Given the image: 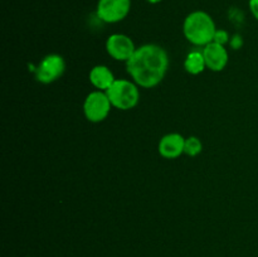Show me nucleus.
I'll return each instance as SVG.
<instances>
[{"label":"nucleus","instance_id":"nucleus-1","mask_svg":"<svg viewBox=\"0 0 258 257\" xmlns=\"http://www.w3.org/2000/svg\"><path fill=\"white\" fill-rule=\"evenodd\" d=\"M169 67L168 53L158 44H144L136 48L126 62L127 73L134 82L144 88L158 86L165 77Z\"/></svg>","mask_w":258,"mask_h":257},{"label":"nucleus","instance_id":"nucleus-2","mask_svg":"<svg viewBox=\"0 0 258 257\" xmlns=\"http://www.w3.org/2000/svg\"><path fill=\"white\" fill-rule=\"evenodd\" d=\"M183 32L188 42L194 45H204L214 40L217 28L213 18L206 12L197 10L185 18Z\"/></svg>","mask_w":258,"mask_h":257},{"label":"nucleus","instance_id":"nucleus-3","mask_svg":"<svg viewBox=\"0 0 258 257\" xmlns=\"http://www.w3.org/2000/svg\"><path fill=\"white\" fill-rule=\"evenodd\" d=\"M105 92L110 98L111 105L122 111L135 107L140 98V92L136 83L127 80H116Z\"/></svg>","mask_w":258,"mask_h":257},{"label":"nucleus","instance_id":"nucleus-4","mask_svg":"<svg viewBox=\"0 0 258 257\" xmlns=\"http://www.w3.org/2000/svg\"><path fill=\"white\" fill-rule=\"evenodd\" d=\"M111 102L105 91H93L86 97L83 103V112L91 122H101L111 111Z\"/></svg>","mask_w":258,"mask_h":257},{"label":"nucleus","instance_id":"nucleus-5","mask_svg":"<svg viewBox=\"0 0 258 257\" xmlns=\"http://www.w3.org/2000/svg\"><path fill=\"white\" fill-rule=\"evenodd\" d=\"M131 9V0H98L96 13L102 22L118 23L125 19Z\"/></svg>","mask_w":258,"mask_h":257},{"label":"nucleus","instance_id":"nucleus-6","mask_svg":"<svg viewBox=\"0 0 258 257\" xmlns=\"http://www.w3.org/2000/svg\"><path fill=\"white\" fill-rule=\"evenodd\" d=\"M66 71V62L62 55L59 54H48L43 58L40 65L35 71V78L40 83H52L62 77Z\"/></svg>","mask_w":258,"mask_h":257},{"label":"nucleus","instance_id":"nucleus-7","mask_svg":"<svg viewBox=\"0 0 258 257\" xmlns=\"http://www.w3.org/2000/svg\"><path fill=\"white\" fill-rule=\"evenodd\" d=\"M106 50L113 59L127 62L135 53L136 47L130 37L116 33L110 35L106 40Z\"/></svg>","mask_w":258,"mask_h":257},{"label":"nucleus","instance_id":"nucleus-8","mask_svg":"<svg viewBox=\"0 0 258 257\" xmlns=\"http://www.w3.org/2000/svg\"><path fill=\"white\" fill-rule=\"evenodd\" d=\"M203 55L207 68L214 72L223 71L228 63V52L224 45L216 42L209 43L203 48Z\"/></svg>","mask_w":258,"mask_h":257},{"label":"nucleus","instance_id":"nucleus-9","mask_svg":"<svg viewBox=\"0 0 258 257\" xmlns=\"http://www.w3.org/2000/svg\"><path fill=\"white\" fill-rule=\"evenodd\" d=\"M185 139L180 134H168L159 143V154L165 159H176L184 154Z\"/></svg>","mask_w":258,"mask_h":257},{"label":"nucleus","instance_id":"nucleus-10","mask_svg":"<svg viewBox=\"0 0 258 257\" xmlns=\"http://www.w3.org/2000/svg\"><path fill=\"white\" fill-rule=\"evenodd\" d=\"M115 81L113 73L106 66H95L90 72V82L98 91H107Z\"/></svg>","mask_w":258,"mask_h":257},{"label":"nucleus","instance_id":"nucleus-11","mask_svg":"<svg viewBox=\"0 0 258 257\" xmlns=\"http://www.w3.org/2000/svg\"><path fill=\"white\" fill-rule=\"evenodd\" d=\"M184 67L185 71L190 75H199L206 70V60H204L203 52H198V50H193L189 53L184 62Z\"/></svg>","mask_w":258,"mask_h":257},{"label":"nucleus","instance_id":"nucleus-12","mask_svg":"<svg viewBox=\"0 0 258 257\" xmlns=\"http://www.w3.org/2000/svg\"><path fill=\"white\" fill-rule=\"evenodd\" d=\"M202 149H203V145H202V141L198 138L190 136V138L185 139L184 154H186L188 156H197L198 154H201Z\"/></svg>","mask_w":258,"mask_h":257},{"label":"nucleus","instance_id":"nucleus-13","mask_svg":"<svg viewBox=\"0 0 258 257\" xmlns=\"http://www.w3.org/2000/svg\"><path fill=\"white\" fill-rule=\"evenodd\" d=\"M228 40H229V35H228V33L226 32V30H218V29H217L213 42L218 43V44L224 45L227 42H228Z\"/></svg>","mask_w":258,"mask_h":257},{"label":"nucleus","instance_id":"nucleus-14","mask_svg":"<svg viewBox=\"0 0 258 257\" xmlns=\"http://www.w3.org/2000/svg\"><path fill=\"white\" fill-rule=\"evenodd\" d=\"M249 10L252 15L258 20V0H249Z\"/></svg>","mask_w":258,"mask_h":257},{"label":"nucleus","instance_id":"nucleus-15","mask_svg":"<svg viewBox=\"0 0 258 257\" xmlns=\"http://www.w3.org/2000/svg\"><path fill=\"white\" fill-rule=\"evenodd\" d=\"M232 43H233L234 48H239L242 45V39L238 37V35H236V37L233 38V40H232Z\"/></svg>","mask_w":258,"mask_h":257},{"label":"nucleus","instance_id":"nucleus-16","mask_svg":"<svg viewBox=\"0 0 258 257\" xmlns=\"http://www.w3.org/2000/svg\"><path fill=\"white\" fill-rule=\"evenodd\" d=\"M148 3H150V4H158V3H161L163 0H146Z\"/></svg>","mask_w":258,"mask_h":257}]
</instances>
